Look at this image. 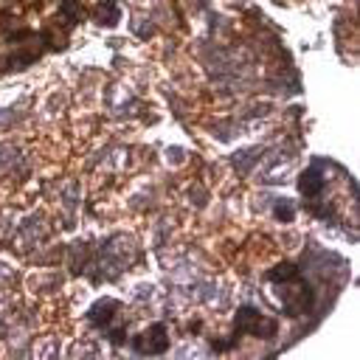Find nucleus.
I'll return each mask as SVG.
<instances>
[{
    "label": "nucleus",
    "instance_id": "4",
    "mask_svg": "<svg viewBox=\"0 0 360 360\" xmlns=\"http://www.w3.org/2000/svg\"><path fill=\"white\" fill-rule=\"evenodd\" d=\"M116 313H121V304H118L116 299H102V302H96V304L88 310V321H91L93 327H99V329H107V327L113 324Z\"/></svg>",
    "mask_w": 360,
    "mask_h": 360
},
{
    "label": "nucleus",
    "instance_id": "5",
    "mask_svg": "<svg viewBox=\"0 0 360 360\" xmlns=\"http://www.w3.org/2000/svg\"><path fill=\"white\" fill-rule=\"evenodd\" d=\"M118 17H121V9H118V3H113V0H104V3H99L96 12H93V20L99 26H116Z\"/></svg>",
    "mask_w": 360,
    "mask_h": 360
},
{
    "label": "nucleus",
    "instance_id": "7",
    "mask_svg": "<svg viewBox=\"0 0 360 360\" xmlns=\"http://www.w3.org/2000/svg\"><path fill=\"white\" fill-rule=\"evenodd\" d=\"M276 217H279L281 223L293 220V205H287V200H279V205H276Z\"/></svg>",
    "mask_w": 360,
    "mask_h": 360
},
{
    "label": "nucleus",
    "instance_id": "3",
    "mask_svg": "<svg viewBox=\"0 0 360 360\" xmlns=\"http://www.w3.org/2000/svg\"><path fill=\"white\" fill-rule=\"evenodd\" d=\"M324 166H327V161H321V158H315L313 164H310V169L299 178V191L307 197V200H318L321 194H324V189H327V180H324Z\"/></svg>",
    "mask_w": 360,
    "mask_h": 360
},
{
    "label": "nucleus",
    "instance_id": "2",
    "mask_svg": "<svg viewBox=\"0 0 360 360\" xmlns=\"http://www.w3.org/2000/svg\"><path fill=\"white\" fill-rule=\"evenodd\" d=\"M132 349L138 352V354H164L166 349H169V338H166V327L164 324H155V327H150L143 335H138L135 341H132Z\"/></svg>",
    "mask_w": 360,
    "mask_h": 360
},
{
    "label": "nucleus",
    "instance_id": "6",
    "mask_svg": "<svg viewBox=\"0 0 360 360\" xmlns=\"http://www.w3.org/2000/svg\"><path fill=\"white\" fill-rule=\"evenodd\" d=\"M299 273V267L296 265H290V262H281V265H276L273 270H267L265 273V281H270V284H284V281H293V276Z\"/></svg>",
    "mask_w": 360,
    "mask_h": 360
},
{
    "label": "nucleus",
    "instance_id": "1",
    "mask_svg": "<svg viewBox=\"0 0 360 360\" xmlns=\"http://www.w3.org/2000/svg\"><path fill=\"white\" fill-rule=\"evenodd\" d=\"M276 329H279V324L273 321V318H267V315H262L256 307H251V304H245V307H240V313H237V329H234V338L237 335H259V338H270V335H276Z\"/></svg>",
    "mask_w": 360,
    "mask_h": 360
}]
</instances>
